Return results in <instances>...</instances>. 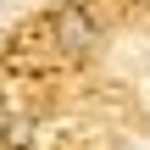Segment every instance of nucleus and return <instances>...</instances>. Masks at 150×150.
<instances>
[{
	"label": "nucleus",
	"instance_id": "1",
	"mask_svg": "<svg viewBox=\"0 0 150 150\" xmlns=\"http://www.w3.org/2000/svg\"><path fill=\"white\" fill-rule=\"evenodd\" d=\"M50 39H56L67 56H89V50L100 45V28H95V17H89L83 6H61V11L50 17Z\"/></svg>",
	"mask_w": 150,
	"mask_h": 150
}]
</instances>
